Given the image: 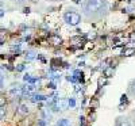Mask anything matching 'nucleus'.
Wrapping results in <instances>:
<instances>
[{
	"instance_id": "1",
	"label": "nucleus",
	"mask_w": 135,
	"mask_h": 126,
	"mask_svg": "<svg viewBox=\"0 0 135 126\" xmlns=\"http://www.w3.org/2000/svg\"><path fill=\"white\" fill-rule=\"evenodd\" d=\"M82 18L86 22H97L104 19L109 12L108 0H84L81 6Z\"/></svg>"
},
{
	"instance_id": "2",
	"label": "nucleus",
	"mask_w": 135,
	"mask_h": 126,
	"mask_svg": "<svg viewBox=\"0 0 135 126\" xmlns=\"http://www.w3.org/2000/svg\"><path fill=\"white\" fill-rule=\"evenodd\" d=\"M63 21L69 26H77L81 22V14L74 8H68L63 12Z\"/></svg>"
},
{
	"instance_id": "3",
	"label": "nucleus",
	"mask_w": 135,
	"mask_h": 126,
	"mask_svg": "<svg viewBox=\"0 0 135 126\" xmlns=\"http://www.w3.org/2000/svg\"><path fill=\"white\" fill-rule=\"evenodd\" d=\"M23 92H25V89H23L22 87H19V85H16V87H14L10 91V95L12 96V98H16V99H22Z\"/></svg>"
},
{
	"instance_id": "4",
	"label": "nucleus",
	"mask_w": 135,
	"mask_h": 126,
	"mask_svg": "<svg viewBox=\"0 0 135 126\" xmlns=\"http://www.w3.org/2000/svg\"><path fill=\"white\" fill-rule=\"evenodd\" d=\"M115 126H132V123L130 122L128 118L126 117H118L115 121Z\"/></svg>"
},
{
	"instance_id": "5",
	"label": "nucleus",
	"mask_w": 135,
	"mask_h": 126,
	"mask_svg": "<svg viewBox=\"0 0 135 126\" xmlns=\"http://www.w3.org/2000/svg\"><path fill=\"white\" fill-rule=\"evenodd\" d=\"M114 75H115V68L114 66H107V68H104V70H103V76L107 77V79L112 77Z\"/></svg>"
},
{
	"instance_id": "6",
	"label": "nucleus",
	"mask_w": 135,
	"mask_h": 126,
	"mask_svg": "<svg viewBox=\"0 0 135 126\" xmlns=\"http://www.w3.org/2000/svg\"><path fill=\"white\" fill-rule=\"evenodd\" d=\"M127 94L135 99V80H131L128 83V88H127Z\"/></svg>"
},
{
	"instance_id": "7",
	"label": "nucleus",
	"mask_w": 135,
	"mask_h": 126,
	"mask_svg": "<svg viewBox=\"0 0 135 126\" xmlns=\"http://www.w3.org/2000/svg\"><path fill=\"white\" fill-rule=\"evenodd\" d=\"M49 39H50V42L53 45H59L62 42V38L59 37V35H55V34H53V35H50L49 37Z\"/></svg>"
},
{
	"instance_id": "8",
	"label": "nucleus",
	"mask_w": 135,
	"mask_h": 126,
	"mask_svg": "<svg viewBox=\"0 0 135 126\" xmlns=\"http://www.w3.org/2000/svg\"><path fill=\"white\" fill-rule=\"evenodd\" d=\"M18 114H20V115H27L29 114V107H27L26 104H19V107H18Z\"/></svg>"
},
{
	"instance_id": "9",
	"label": "nucleus",
	"mask_w": 135,
	"mask_h": 126,
	"mask_svg": "<svg viewBox=\"0 0 135 126\" xmlns=\"http://www.w3.org/2000/svg\"><path fill=\"white\" fill-rule=\"evenodd\" d=\"M132 54H135V48H124L122 52V56H124V57H130Z\"/></svg>"
},
{
	"instance_id": "10",
	"label": "nucleus",
	"mask_w": 135,
	"mask_h": 126,
	"mask_svg": "<svg viewBox=\"0 0 135 126\" xmlns=\"http://www.w3.org/2000/svg\"><path fill=\"white\" fill-rule=\"evenodd\" d=\"M35 57H37V54H35L34 50H27V52L25 53V58L27 61H33Z\"/></svg>"
},
{
	"instance_id": "11",
	"label": "nucleus",
	"mask_w": 135,
	"mask_h": 126,
	"mask_svg": "<svg viewBox=\"0 0 135 126\" xmlns=\"http://www.w3.org/2000/svg\"><path fill=\"white\" fill-rule=\"evenodd\" d=\"M47 96L45 95H41V94H34L33 95V102H37V100H46Z\"/></svg>"
},
{
	"instance_id": "12",
	"label": "nucleus",
	"mask_w": 135,
	"mask_h": 126,
	"mask_svg": "<svg viewBox=\"0 0 135 126\" xmlns=\"http://www.w3.org/2000/svg\"><path fill=\"white\" fill-rule=\"evenodd\" d=\"M57 126H72V125H70V122L68 119H61L57 122Z\"/></svg>"
},
{
	"instance_id": "13",
	"label": "nucleus",
	"mask_w": 135,
	"mask_h": 126,
	"mask_svg": "<svg viewBox=\"0 0 135 126\" xmlns=\"http://www.w3.org/2000/svg\"><path fill=\"white\" fill-rule=\"evenodd\" d=\"M91 107L92 109H99V100L96 98H92V100H91Z\"/></svg>"
},
{
	"instance_id": "14",
	"label": "nucleus",
	"mask_w": 135,
	"mask_h": 126,
	"mask_svg": "<svg viewBox=\"0 0 135 126\" xmlns=\"http://www.w3.org/2000/svg\"><path fill=\"white\" fill-rule=\"evenodd\" d=\"M6 115H7V110H6L4 107H0V121L4 119Z\"/></svg>"
},
{
	"instance_id": "15",
	"label": "nucleus",
	"mask_w": 135,
	"mask_h": 126,
	"mask_svg": "<svg viewBox=\"0 0 135 126\" xmlns=\"http://www.w3.org/2000/svg\"><path fill=\"white\" fill-rule=\"evenodd\" d=\"M25 68H26V65H25V64H19V65L15 66L16 72H23V70H25Z\"/></svg>"
},
{
	"instance_id": "16",
	"label": "nucleus",
	"mask_w": 135,
	"mask_h": 126,
	"mask_svg": "<svg viewBox=\"0 0 135 126\" xmlns=\"http://www.w3.org/2000/svg\"><path fill=\"white\" fill-rule=\"evenodd\" d=\"M6 102H7L6 96L0 95V107H4V106H6Z\"/></svg>"
},
{
	"instance_id": "17",
	"label": "nucleus",
	"mask_w": 135,
	"mask_h": 126,
	"mask_svg": "<svg viewBox=\"0 0 135 126\" xmlns=\"http://www.w3.org/2000/svg\"><path fill=\"white\" fill-rule=\"evenodd\" d=\"M4 87V76L3 75H0V88Z\"/></svg>"
},
{
	"instance_id": "18",
	"label": "nucleus",
	"mask_w": 135,
	"mask_h": 126,
	"mask_svg": "<svg viewBox=\"0 0 135 126\" xmlns=\"http://www.w3.org/2000/svg\"><path fill=\"white\" fill-rule=\"evenodd\" d=\"M55 64H61V60H58V58H53V60H51V65H55Z\"/></svg>"
},
{
	"instance_id": "19",
	"label": "nucleus",
	"mask_w": 135,
	"mask_h": 126,
	"mask_svg": "<svg viewBox=\"0 0 135 126\" xmlns=\"http://www.w3.org/2000/svg\"><path fill=\"white\" fill-rule=\"evenodd\" d=\"M74 104H76V102H74L73 98H70L69 99V107H74Z\"/></svg>"
},
{
	"instance_id": "20",
	"label": "nucleus",
	"mask_w": 135,
	"mask_h": 126,
	"mask_svg": "<svg viewBox=\"0 0 135 126\" xmlns=\"http://www.w3.org/2000/svg\"><path fill=\"white\" fill-rule=\"evenodd\" d=\"M47 87L51 88V89H54V88H55V83H54V81H50L49 84H47Z\"/></svg>"
},
{
	"instance_id": "21",
	"label": "nucleus",
	"mask_w": 135,
	"mask_h": 126,
	"mask_svg": "<svg viewBox=\"0 0 135 126\" xmlns=\"http://www.w3.org/2000/svg\"><path fill=\"white\" fill-rule=\"evenodd\" d=\"M120 102H122V103H123V102H124V103H128V100H127V95H122Z\"/></svg>"
},
{
	"instance_id": "22",
	"label": "nucleus",
	"mask_w": 135,
	"mask_h": 126,
	"mask_svg": "<svg viewBox=\"0 0 135 126\" xmlns=\"http://www.w3.org/2000/svg\"><path fill=\"white\" fill-rule=\"evenodd\" d=\"M80 126H85V118L80 117Z\"/></svg>"
},
{
	"instance_id": "23",
	"label": "nucleus",
	"mask_w": 135,
	"mask_h": 126,
	"mask_svg": "<svg viewBox=\"0 0 135 126\" xmlns=\"http://www.w3.org/2000/svg\"><path fill=\"white\" fill-rule=\"evenodd\" d=\"M38 126H46V121L45 119H41L38 122Z\"/></svg>"
},
{
	"instance_id": "24",
	"label": "nucleus",
	"mask_w": 135,
	"mask_h": 126,
	"mask_svg": "<svg viewBox=\"0 0 135 126\" xmlns=\"http://www.w3.org/2000/svg\"><path fill=\"white\" fill-rule=\"evenodd\" d=\"M4 14H6V11L3 10V8H0V19H2L3 16H4Z\"/></svg>"
},
{
	"instance_id": "25",
	"label": "nucleus",
	"mask_w": 135,
	"mask_h": 126,
	"mask_svg": "<svg viewBox=\"0 0 135 126\" xmlns=\"http://www.w3.org/2000/svg\"><path fill=\"white\" fill-rule=\"evenodd\" d=\"M23 79H25V81H29L30 79H31V76H30L29 73H27V75H25V77H23Z\"/></svg>"
},
{
	"instance_id": "26",
	"label": "nucleus",
	"mask_w": 135,
	"mask_h": 126,
	"mask_svg": "<svg viewBox=\"0 0 135 126\" xmlns=\"http://www.w3.org/2000/svg\"><path fill=\"white\" fill-rule=\"evenodd\" d=\"M23 12H25V14H29V12H30V8H29V7H25V8H23Z\"/></svg>"
},
{
	"instance_id": "27",
	"label": "nucleus",
	"mask_w": 135,
	"mask_h": 126,
	"mask_svg": "<svg viewBox=\"0 0 135 126\" xmlns=\"http://www.w3.org/2000/svg\"><path fill=\"white\" fill-rule=\"evenodd\" d=\"M131 118H132V122L135 123V110H134L132 113H131Z\"/></svg>"
},
{
	"instance_id": "28",
	"label": "nucleus",
	"mask_w": 135,
	"mask_h": 126,
	"mask_svg": "<svg viewBox=\"0 0 135 126\" xmlns=\"http://www.w3.org/2000/svg\"><path fill=\"white\" fill-rule=\"evenodd\" d=\"M4 41H6V38H4V37H0V45L4 44Z\"/></svg>"
},
{
	"instance_id": "29",
	"label": "nucleus",
	"mask_w": 135,
	"mask_h": 126,
	"mask_svg": "<svg viewBox=\"0 0 135 126\" xmlns=\"http://www.w3.org/2000/svg\"><path fill=\"white\" fill-rule=\"evenodd\" d=\"M88 37H89V38H95V37H96V34H95V33H92V34H88Z\"/></svg>"
},
{
	"instance_id": "30",
	"label": "nucleus",
	"mask_w": 135,
	"mask_h": 126,
	"mask_svg": "<svg viewBox=\"0 0 135 126\" xmlns=\"http://www.w3.org/2000/svg\"><path fill=\"white\" fill-rule=\"evenodd\" d=\"M46 2H61V0H46Z\"/></svg>"
},
{
	"instance_id": "31",
	"label": "nucleus",
	"mask_w": 135,
	"mask_h": 126,
	"mask_svg": "<svg viewBox=\"0 0 135 126\" xmlns=\"http://www.w3.org/2000/svg\"><path fill=\"white\" fill-rule=\"evenodd\" d=\"M23 2H25V0H18V3H19V4H22Z\"/></svg>"
},
{
	"instance_id": "32",
	"label": "nucleus",
	"mask_w": 135,
	"mask_h": 126,
	"mask_svg": "<svg viewBox=\"0 0 135 126\" xmlns=\"http://www.w3.org/2000/svg\"><path fill=\"white\" fill-rule=\"evenodd\" d=\"M61 2H63V0H61Z\"/></svg>"
}]
</instances>
